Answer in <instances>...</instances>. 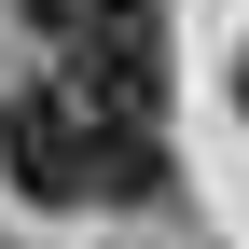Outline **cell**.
I'll return each mask as SVG.
<instances>
[{"label": "cell", "instance_id": "obj_3", "mask_svg": "<svg viewBox=\"0 0 249 249\" xmlns=\"http://www.w3.org/2000/svg\"><path fill=\"white\" fill-rule=\"evenodd\" d=\"M14 14L42 28V42H70V28H83V0H14Z\"/></svg>", "mask_w": 249, "mask_h": 249}, {"label": "cell", "instance_id": "obj_1", "mask_svg": "<svg viewBox=\"0 0 249 249\" xmlns=\"http://www.w3.org/2000/svg\"><path fill=\"white\" fill-rule=\"evenodd\" d=\"M97 166H111V111L83 97L70 70H55L42 97H14V139H0V180H14L28 208H97Z\"/></svg>", "mask_w": 249, "mask_h": 249}, {"label": "cell", "instance_id": "obj_4", "mask_svg": "<svg viewBox=\"0 0 249 249\" xmlns=\"http://www.w3.org/2000/svg\"><path fill=\"white\" fill-rule=\"evenodd\" d=\"M235 111H249V55H235Z\"/></svg>", "mask_w": 249, "mask_h": 249}, {"label": "cell", "instance_id": "obj_2", "mask_svg": "<svg viewBox=\"0 0 249 249\" xmlns=\"http://www.w3.org/2000/svg\"><path fill=\"white\" fill-rule=\"evenodd\" d=\"M55 55L97 111H166V0H83V28Z\"/></svg>", "mask_w": 249, "mask_h": 249}, {"label": "cell", "instance_id": "obj_5", "mask_svg": "<svg viewBox=\"0 0 249 249\" xmlns=\"http://www.w3.org/2000/svg\"><path fill=\"white\" fill-rule=\"evenodd\" d=\"M0 139H14V111H0Z\"/></svg>", "mask_w": 249, "mask_h": 249}]
</instances>
